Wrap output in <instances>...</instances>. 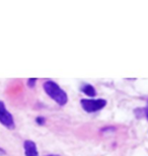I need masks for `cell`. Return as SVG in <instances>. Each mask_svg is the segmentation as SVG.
<instances>
[{"mask_svg": "<svg viewBox=\"0 0 148 156\" xmlns=\"http://www.w3.org/2000/svg\"><path fill=\"white\" fill-rule=\"evenodd\" d=\"M0 123L9 130H13L15 128L13 117L6 110L4 102L1 101H0Z\"/></svg>", "mask_w": 148, "mask_h": 156, "instance_id": "3957f363", "label": "cell"}, {"mask_svg": "<svg viewBox=\"0 0 148 156\" xmlns=\"http://www.w3.org/2000/svg\"><path fill=\"white\" fill-rule=\"evenodd\" d=\"M37 123L39 124V125H43V124H45V119L44 118H41V117H39V118H37Z\"/></svg>", "mask_w": 148, "mask_h": 156, "instance_id": "52a82bcc", "label": "cell"}, {"mask_svg": "<svg viewBox=\"0 0 148 156\" xmlns=\"http://www.w3.org/2000/svg\"><path fill=\"white\" fill-rule=\"evenodd\" d=\"M23 149H24V154H26V156H39V152H38L36 143L31 141V140L24 141Z\"/></svg>", "mask_w": 148, "mask_h": 156, "instance_id": "277c9868", "label": "cell"}, {"mask_svg": "<svg viewBox=\"0 0 148 156\" xmlns=\"http://www.w3.org/2000/svg\"><path fill=\"white\" fill-rule=\"evenodd\" d=\"M5 154H6L5 150H3L2 148H0V156H4Z\"/></svg>", "mask_w": 148, "mask_h": 156, "instance_id": "9c48e42d", "label": "cell"}, {"mask_svg": "<svg viewBox=\"0 0 148 156\" xmlns=\"http://www.w3.org/2000/svg\"><path fill=\"white\" fill-rule=\"evenodd\" d=\"M36 81H37L36 78H31V79H29V81H27V85L30 87H34V84H36Z\"/></svg>", "mask_w": 148, "mask_h": 156, "instance_id": "8992f818", "label": "cell"}, {"mask_svg": "<svg viewBox=\"0 0 148 156\" xmlns=\"http://www.w3.org/2000/svg\"><path fill=\"white\" fill-rule=\"evenodd\" d=\"M44 90L59 105H65L68 101V95L64 90L53 80H47L44 83Z\"/></svg>", "mask_w": 148, "mask_h": 156, "instance_id": "6da1fadb", "label": "cell"}, {"mask_svg": "<svg viewBox=\"0 0 148 156\" xmlns=\"http://www.w3.org/2000/svg\"><path fill=\"white\" fill-rule=\"evenodd\" d=\"M144 115H145L146 119L148 120V101H147V105H146V108H144Z\"/></svg>", "mask_w": 148, "mask_h": 156, "instance_id": "ba28073f", "label": "cell"}, {"mask_svg": "<svg viewBox=\"0 0 148 156\" xmlns=\"http://www.w3.org/2000/svg\"><path fill=\"white\" fill-rule=\"evenodd\" d=\"M46 156H59V155H56V154H49V155H46Z\"/></svg>", "mask_w": 148, "mask_h": 156, "instance_id": "30bf717a", "label": "cell"}, {"mask_svg": "<svg viewBox=\"0 0 148 156\" xmlns=\"http://www.w3.org/2000/svg\"><path fill=\"white\" fill-rule=\"evenodd\" d=\"M80 105L86 113L91 114V113H96V112L103 110L106 105V101L102 98H99V99L83 98L80 101Z\"/></svg>", "mask_w": 148, "mask_h": 156, "instance_id": "7a4b0ae2", "label": "cell"}, {"mask_svg": "<svg viewBox=\"0 0 148 156\" xmlns=\"http://www.w3.org/2000/svg\"><path fill=\"white\" fill-rule=\"evenodd\" d=\"M81 91H82L84 94H86L89 98H93V96L96 95V88L90 85V84H84V85L81 87Z\"/></svg>", "mask_w": 148, "mask_h": 156, "instance_id": "5b68a950", "label": "cell"}]
</instances>
